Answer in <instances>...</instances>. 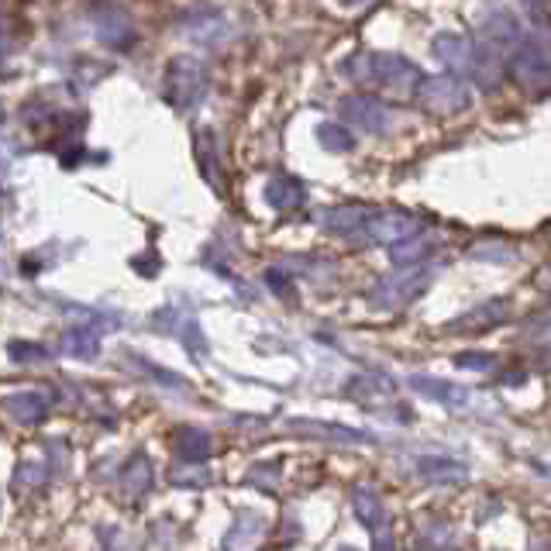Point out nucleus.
Masks as SVG:
<instances>
[{
  "label": "nucleus",
  "instance_id": "a211bd4d",
  "mask_svg": "<svg viewBox=\"0 0 551 551\" xmlns=\"http://www.w3.org/2000/svg\"><path fill=\"white\" fill-rule=\"evenodd\" d=\"M180 452L186 459H204V455L211 452V441H207V434H200V431H186V438L180 441Z\"/></svg>",
  "mask_w": 551,
  "mask_h": 551
},
{
  "label": "nucleus",
  "instance_id": "412c9836",
  "mask_svg": "<svg viewBox=\"0 0 551 551\" xmlns=\"http://www.w3.org/2000/svg\"><path fill=\"white\" fill-rule=\"evenodd\" d=\"M538 341H541V345H545L548 352H551V317H548V321H541V324H538Z\"/></svg>",
  "mask_w": 551,
  "mask_h": 551
},
{
  "label": "nucleus",
  "instance_id": "4468645a",
  "mask_svg": "<svg viewBox=\"0 0 551 551\" xmlns=\"http://www.w3.org/2000/svg\"><path fill=\"white\" fill-rule=\"evenodd\" d=\"M431 252H434L431 238L417 235V238H410V242L393 245L390 248V259H393V266H397V269H417V266H424V259H428Z\"/></svg>",
  "mask_w": 551,
  "mask_h": 551
},
{
  "label": "nucleus",
  "instance_id": "9b49d317",
  "mask_svg": "<svg viewBox=\"0 0 551 551\" xmlns=\"http://www.w3.org/2000/svg\"><path fill=\"white\" fill-rule=\"evenodd\" d=\"M376 207H366V204H341V207H328V211L321 214V228L331 231V235H341V238H355L359 242V235L366 231L369 217Z\"/></svg>",
  "mask_w": 551,
  "mask_h": 551
},
{
  "label": "nucleus",
  "instance_id": "0eeeda50",
  "mask_svg": "<svg viewBox=\"0 0 551 551\" xmlns=\"http://www.w3.org/2000/svg\"><path fill=\"white\" fill-rule=\"evenodd\" d=\"M479 42H486V45H493V49L514 56V52L527 42L524 18L514 11V7H490L483 25H479Z\"/></svg>",
  "mask_w": 551,
  "mask_h": 551
},
{
  "label": "nucleus",
  "instance_id": "5701e85b",
  "mask_svg": "<svg viewBox=\"0 0 551 551\" xmlns=\"http://www.w3.org/2000/svg\"><path fill=\"white\" fill-rule=\"evenodd\" d=\"M338 551H359V548H355V545H341Z\"/></svg>",
  "mask_w": 551,
  "mask_h": 551
},
{
  "label": "nucleus",
  "instance_id": "f257e3e1",
  "mask_svg": "<svg viewBox=\"0 0 551 551\" xmlns=\"http://www.w3.org/2000/svg\"><path fill=\"white\" fill-rule=\"evenodd\" d=\"M345 73L359 83L393 93H417V87L424 83L421 66L407 56H397V52H359L345 62Z\"/></svg>",
  "mask_w": 551,
  "mask_h": 551
},
{
  "label": "nucleus",
  "instance_id": "39448f33",
  "mask_svg": "<svg viewBox=\"0 0 551 551\" xmlns=\"http://www.w3.org/2000/svg\"><path fill=\"white\" fill-rule=\"evenodd\" d=\"M341 118H345V128H359L366 135H386L393 128V107L383 104L372 93H348L345 100L338 104Z\"/></svg>",
  "mask_w": 551,
  "mask_h": 551
},
{
  "label": "nucleus",
  "instance_id": "6ab92c4d",
  "mask_svg": "<svg viewBox=\"0 0 551 551\" xmlns=\"http://www.w3.org/2000/svg\"><path fill=\"white\" fill-rule=\"evenodd\" d=\"M455 541V534H452V527L448 524H434V531H428V541H421V545H431L434 551H448V545Z\"/></svg>",
  "mask_w": 551,
  "mask_h": 551
},
{
  "label": "nucleus",
  "instance_id": "20e7f679",
  "mask_svg": "<svg viewBox=\"0 0 551 551\" xmlns=\"http://www.w3.org/2000/svg\"><path fill=\"white\" fill-rule=\"evenodd\" d=\"M507 69L524 90H534V93L551 90V31L545 38L527 35V42L510 56Z\"/></svg>",
  "mask_w": 551,
  "mask_h": 551
},
{
  "label": "nucleus",
  "instance_id": "6e6552de",
  "mask_svg": "<svg viewBox=\"0 0 551 551\" xmlns=\"http://www.w3.org/2000/svg\"><path fill=\"white\" fill-rule=\"evenodd\" d=\"M431 56L452 76L465 80L472 73V59H476V38L462 35V31H438L431 38Z\"/></svg>",
  "mask_w": 551,
  "mask_h": 551
},
{
  "label": "nucleus",
  "instance_id": "f3484780",
  "mask_svg": "<svg viewBox=\"0 0 551 551\" xmlns=\"http://www.w3.org/2000/svg\"><path fill=\"white\" fill-rule=\"evenodd\" d=\"M455 366L469 369V372H490L496 369V355L493 352H462V355H455Z\"/></svg>",
  "mask_w": 551,
  "mask_h": 551
},
{
  "label": "nucleus",
  "instance_id": "423d86ee",
  "mask_svg": "<svg viewBox=\"0 0 551 551\" xmlns=\"http://www.w3.org/2000/svg\"><path fill=\"white\" fill-rule=\"evenodd\" d=\"M424 231V221L410 211H372L366 231L359 235V242L366 245H400L410 242Z\"/></svg>",
  "mask_w": 551,
  "mask_h": 551
},
{
  "label": "nucleus",
  "instance_id": "f03ea898",
  "mask_svg": "<svg viewBox=\"0 0 551 551\" xmlns=\"http://www.w3.org/2000/svg\"><path fill=\"white\" fill-rule=\"evenodd\" d=\"M434 283V266H417V269H397L386 279H379L369 293V304L372 307H383V310H400L410 307L431 290Z\"/></svg>",
  "mask_w": 551,
  "mask_h": 551
},
{
  "label": "nucleus",
  "instance_id": "2eb2a0df",
  "mask_svg": "<svg viewBox=\"0 0 551 551\" xmlns=\"http://www.w3.org/2000/svg\"><path fill=\"white\" fill-rule=\"evenodd\" d=\"M266 200L273 207H279V211H286V207L304 204V190H300V183H293V180H276L266 186Z\"/></svg>",
  "mask_w": 551,
  "mask_h": 551
},
{
  "label": "nucleus",
  "instance_id": "7ed1b4c3",
  "mask_svg": "<svg viewBox=\"0 0 551 551\" xmlns=\"http://www.w3.org/2000/svg\"><path fill=\"white\" fill-rule=\"evenodd\" d=\"M417 104L428 114H438V118H452V114H462L472 107V90L469 83L459 80L452 73H438V76H424V83L417 87Z\"/></svg>",
  "mask_w": 551,
  "mask_h": 551
},
{
  "label": "nucleus",
  "instance_id": "aec40b11",
  "mask_svg": "<svg viewBox=\"0 0 551 551\" xmlns=\"http://www.w3.org/2000/svg\"><path fill=\"white\" fill-rule=\"evenodd\" d=\"M372 551H400L397 548V538H393V531H383L372 538Z\"/></svg>",
  "mask_w": 551,
  "mask_h": 551
},
{
  "label": "nucleus",
  "instance_id": "1a4fd4ad",
  "mask_svg": "<svg viewBox=\"0 0 551 551\" xmlns=\"http://www.w3.org/2000/svg\"><path fill=\"white\" fill-rule=\"evenodd\" d=\"M410 472L428 486H459L469 479V465L459 462L455 455H414L410 459Z\"/></svg>",
  "mask_w": 551,
  "mask_h": 551
},
{
  "label": "nucleus",
  "instance_id": "f8f14e48",
  "mask_svg": "<svg viewBox=\"0 0 551 551\" xmlns=\"http://www.w3.org/2000/svg\"><path fill=\"white\" fill-rule=\"evenodd\" d=\"M352 510H355V517H359L362 527H366L372 538H376V534H383V531H393V527H390V510H386L383 496H379V490H372V486H355Z\"/></svg>",
  "mask_w": 551,
  "mask_h": 551
},
{
  "label": "nucleus",
  "instance_id": "4be33fe9",
  "mask_svg": "<svg viewBox=\"0 0 551 551\" xmlns=\"http://www.w3.org/2000/svg\"><path fill=\"white\" fill-rule=\"evenodd\" d=\"M527 551H551V541H534V545Z\"/></svg>",
  "mask_w": 551,
  "mask_h": 551
},
{
  "label": "nucleus",
  "instance_id": "9d476101",
  "mask_svg": "<svg viewBox=\"0 0 551 551\" xmlns=\"http://www.w3.org/2000/svg\"><path fill=\"white\" fill-rule=\"evenodd\" d=\"M407 386L417 393V397L434 400V403H441V407H448V410H462L465 403L472 400V393L465 390V386L448 383V379H438V376H424V372L407 376Z\"/></svg>",
  "mask_w": 551,
  "mask_h": 551
},
{
  "label": "nucleus",
  "instance_id": "ddd939ff",
  "mask_svg": "<svg viewBox=\"0 0 551 551\" xmlns=\"http://www.w3.org/2000/svg\"><path fill=\"white\" fill-rule=\"evenodd\" d=\"M507 321V304L503 300H486V304L472 307L469 314H462L459 321H452L448 331H462V335H472V331H493L496 324Z\"/></svg>",
  "mask_w": 551,
  "mask_h": 551
},
{
  "label": "nucleus",
  "instance_id": "dca6fc26",
  "mask_svg": "<svg viewBox=\"0 0 551 551\" xmlns=\"http://www.w3.org/2000/svg\"><path fill=\"white\" fill-rule=\"evenodd\" d=\"M317 142H321L328 152H352L355 149V138L345 124H321V128H317Z\"/></svg>",
  "mask_w": 551,
  "mask_h": 551
}]
</instances>
